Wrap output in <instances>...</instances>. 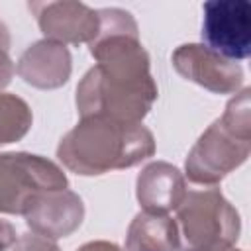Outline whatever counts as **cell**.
Returning a JSON list of instances; mask_svg holds the SVG:
<instances>
[{"label":"cell","mask_w":251,"mask_h":251,"mask_svg":"<svg viewBox=\"0 0 251 251\" xmlns=\"http://www.w3.org/2000/svg\"><path fill=\"white\" fill-rule=\"evenodd\" d=\"M153 153L155 137L143 124H126L104 116L80 118L57 147L59 161L82 176L129 169Z\"/></svg>","instance_id":"obj_1"},{"label":"cell","mask_w":251,"mask_h":251,"mask_svg":"<svg viewBox=\"0 0 251 251\" xmlns=\"http://www.w3.org/2000/svg\"><path fill=\"white\" fill-rule=\"evenodd\" d=\"M157 96L159 88L153 76L145 80H122L94 65L76 86V110L80 118L104 116L126 124H141Z\"/></svg>","instance_id":"obj_2"},{"label":"cell","mask_w":251,"mask_h":251,"mask_svg":"<svg viewBox=\"0 0 251 251\" xmlns=\"http://www.w3.org/2000/svg\"><path fill=\"white\" fill-rule=\"evenodd\" d=\"M175 220L188 251H226L241 231L239 212L216 186L188 190Z\"/></svg>","instance_id":"obj_3"},{"label":"cell","mask_w":251,"mask_h":251,"mask_svg":"<svg viewBox=\"0 0 251 251\" xmlns=\"http://www.w3.org/2000/svg\"><path fill=\"white\" fill-rule=\"evenodd\" d=\"M67 186V175L51 159L25 151L0 153V214L24 216L27 202L37 192Z\"/></svg>","instance_id":"obj_4"},{"label":"cell","mask_w":251,"mask_h":251,"mask_svg":"<svg viewBox=\"0 0 251 251\" xmlns=\"http://www.w3.org/2000/svg\"><path fill=\"white\" fill-rule=\"evenodd\" d=\"M251 153V139L229 131L220 118L208 126L186 155L184 171L190 182L216 186L231 171L241 167Z\"/></svg>","instance_id":"obj_5"},{"label":"cell","mask_w":251,"mask_h":251,"mask_svg":"<svg viewBox=\"0 0 251 251\" xmlns=\"http://www.w3.org/2000/svg\"><path fill=\"white\" fill-rule=\"evenodd\" d=\"M204 45L229 61H243L251 53L249 0H210L202 6Z\"/></svg>","instance_id":"obj_6"},{"label":"cell","mask_w":251,"mask_h":251,"mask_svg":"<svg viewBox=\"0 0 251 251\" xmlns=\"http://www.w3.org/2000/svg\"><path fill=\"white\" fill-rule=\"evenodd\" d=\"M171 63L182 78L214 94H235L243 86L245 75L241 65L222 57L204 43H184L176 47Z\"/></svg>","instance_id":"obj_7"},{"label":"cell","mask_w":251,"mask_h":251,"mask_svg":"<svg viewBox=\"0 0 251 251\" xmlns=\"http://www.w3.org/2000/svg\"><path fill=\"white\" fill-rule=\"evenodd\" d=\"M29 10L33 12L45 39L63 45L90 43L100 29L98 10L84 2H29Z\"/></svg>","instance_id":"obj_8"},{"label":"cell","mask_w":251,"mask_h":251,"mask_svg":"<svg viewBox=\"0 0 251 251\" xmlns=\"http://www.w3.org/2000/svg\"><path fill=\"white\" fill-rule=\"evenodd\" d=\"M24 218L31 233L55 241L80 227L84 220V204L82 198L69 188L43 190L27 202Z\"/></svg>","instance_id":"obj_9"},{"label":"cell","mask_w":251,"mask_h":251,"mask_svg":"<svg viewBox=\"0 0 251 251\" xmlns=\"http://www.w3.org/2000/svg\"><path fill=\"white\" fill-rule=\"evenodd\" d=\"M71 71L73 59L69 47L45 37L31 43L20 55L16 65V73L20 75V78L41 90L61 88L69 82Z\"/></svg>","instance_id":"obj_10"},{"label":"cell","mask_w":251,"mask_h":251,"mask_svg":"<svg viewBox=\"0 0 251 251\" xmlns=\"http://www.w3.org/2000/svg\"><path fill=\"white\" fill-rule=\"evenodd\" d=\"M186 192L182 173L167 161H153L137 175L135 194L145 212L169 214L180 206Z\"/></svg>","instance_id":"obj_11"},{"label":"cell","mask_w":251,"mask_h":251,"mask_svg":"<svg viewBox=\"0 0 251 251\" xmlns=\"http://www.w3.org/2000/svg\"><path fill=\"white\" fill-rule=\"evenodd\" d=\"M180 231L176 220L169 214L139 212L126 235L127 251H178Z\"/></svg>","instance_id":"obj_12"},{"label":"cell","mask_w":251,"mask_h":251,"mask_svg":"<svg viewBox=\"0 0 251 251\" xmlns=\"http://www.w3.org/2000/svg\"><path fill=\"white\" fill-rule=\"evenodd\" d=\"M31 124L29 104L12 92H0V147L24 139Z\"/></svg>","instance_id":"obj_13"},{"label":"cell","mask_w":251,"mask_h":251,"mask_svg":"<svg viewBox=\"0 0 251 251\" xmlns=\"http://www.w3.org/2000/svg\"><path fill=\"white\" fill-rule=\"evenodd\" d=\"M220 122L235 135L251 139V90L249 88H243L239 94H235L227 102Z\"/></svg>","instance_id":"obj_14"},{"label":"cell","mask_w":251,"mask_h":251,"mask_svg":"<svg viewBox=\"0 0 251 251\" xmlns=\"http://www.w3.org/2000/svg\"><path fill=\"white\" fill-rule=\"evenodd\" d=\"M12 251H61L59 245L37 233H24L14 243Z\"/></svg>","instance_id":"obj_15"},{"label":"cell","mask_w":251,"mask_h":251,"mask_svg":"<svg viewBox=\"0 0 251 251\" xmlns=\"http://www.w3.org/2000/svg\"><path fill=\"white\" fill-rule=\"evenodd\" d=\"M14 73H16V67H14L8 51L6 49H0V90H4L12 82Z\"/></svg>","instance_id":"obj_16"},{"label":"cell","mask_w":251,"mask_h":251,"mask_svg":"<svg viewBox=\"0 0 251 251\" xmlns=\"http://www.w3.org/2000/svg\"><path fill=\"white\" fill-rule=\"evenodd\" d=\"M16 241H18L16 227H14L10 222H6V220L0 218V251H8V249H12Z\"/></svg>","instance_id":"obj_17"},{"label":"cell","mask_w":251,"mask_h":251,"mask_svg":"<svg viewBox=\"0 0 251 251\" xmlns=\"http://www.w3.org/2000/svg\"><path fill=\"white\" fill-rule=\"evenodd\" d=\"M76 251H124L120 245L112 243V241H104V239H98V241H88L84 245H80Z\"/></svg>","instance_id":"obj_18"},{"label":"cell","mask_w":251,"mask_h":251,"mask_svg":"<svg viewBox=\"0 0 251 251\" xmlns=\"http://www.w3.org/2000/svg\"><path fill=\"white\" fill-rule=\"evenodd\" d=\"M226 251H243V249H237V247H229V249H226Z\"/></svg>","instance_id":"obj_19"},{"label":"cell","mask_w":251,"mask_h":251,"mask_svg":"<svg viewBox=\"0 0 251 251\" xmlns=\"http://www.w3.org/2000/svg\"><path fill=\"white\" fill-rule=\"evenodd\" d=\"M186 251H188V249H186Z\"/></svg>","instance_id":"obj_20"}]
</instances>
